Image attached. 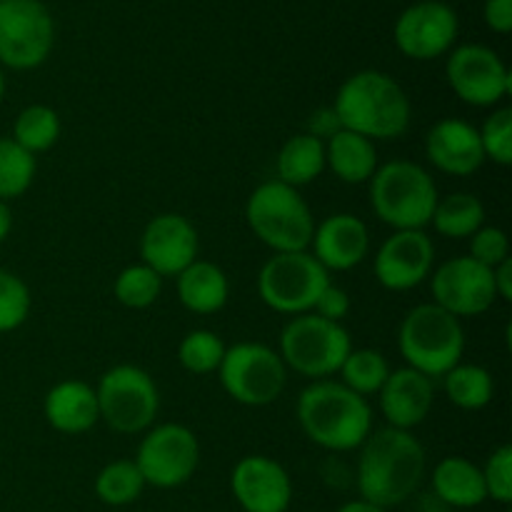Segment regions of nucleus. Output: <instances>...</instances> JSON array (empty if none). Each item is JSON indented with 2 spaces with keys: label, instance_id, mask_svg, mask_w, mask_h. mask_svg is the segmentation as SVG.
I'll use <instances>...</instances> for the list:
<instances>
[{
  "label": "nucleus",
  "instance_id": "f257e3e1",
  "mask_svg": "<svg viewBox=\"0 0 512 512\" xmlns=\"http://www.w3.org/2000/svg\"><path fill=\"white\" fill-rule=\"evenodd\" d=\"M358 460L360 498L378 508H398L415 498L425 478V448L410 430L370 433Z\"/></svg>",
  "mask_w": 512,
  "mask_h": 512
},
{
  "label": "nucleus",
  "instance_id": "f03ea898",
  "mask_svg": "<svg viewBox=\"0 0 512 512\" xmlns=\"http://www.w3.org/2000/svg\"><path fill=\"white\" fill-rule=\"evenodd\" d=\"M340 128L368 140H398L408 133L413 108L395 78L380 70H360L340 85L333 103Z\"/></svg>",
  "mask_w": 512,
  "mask_h": 512
},
{
  "label": "nucleus",
  "instance_id": "7ed1b4c3",
  "mask_svg": "<svg viewBox=\"0 0 512 512\" xmlns=\"http://www.w3.org/2000/svg\"><path fill=\"white\" fill-rule=\"evenodd\" d=\"M298 423L310 443L330 453H350L373 433V408L343 383L315 380L298 398Z\"/></svg>",
  "mask_w": 512,
  "mask_h": 512
},
{
  "label": "nucleus",
  "instance_id": "20e7f679",
  "mask_svg": "<svg viewBox=\"0 0 512 512\" xmlns=\"http://www.w3.org/2000/svg\"><path fill=\"white\" fill-rule=\"evenodd\" d=\"M438 200L435 180L413 160H390L370 178L373 213L395 230H423Z\"/></svg>",
  "mask_w": 512,
  "mask_h": 512
},
{
  "label": "nucleus",
  "instance_id": "39448f33",
  "mask_svg": "<svg viewBox=\"0 0 512 512\" xmlns=\"http://www.w3.org/2000/svg\"><path fill=\"white\" fill-rule=\"evenodd\" d=\"M398 348L408 368L425 378H443L465 353V330L460 318L435 303L415 305L398 330Z\"/></svg>",
  "mask_w": 512,
  "mask_h": 512
},
{
  "label": "nucleus",
  "instance_id": "423d86ee",
  "mask_svg": "<svg viewBox=\"0 0 512 512\" xmlns=\"http://www.w3.org/2000/svg\"><path fill=\"white\" fill-rule=\"evenodd\" d=\"M250 230L273 253H300L313 243L315 218L303 195L280 180L258 185L245 205Z\"/></svg>",
  "mask_w": 512,
  "mask_h": 512
},
{
  "label": "nucleus",
  "instance_id": "0eeeda50",
  "mask_svg": "<svg viewBox=\"0 0 512 512\" xmlns=\"http://www.w3.org/2000/svg\"><path fill=\"white\" fill-rule=\"evenodd\" d=\"M350 350L353 343L343 325L330 323L315 313H305L295 315L283 328L278 355L285 368L315 383L338 373Z\"/></svg>",
  "mask_w": 512,
  "mask_h": 512
},
{
  "label": "nucleus",
  "instance_id": "6e6552de",
  "mask_svg": "<svg viewBox=\"0 0 512 512\" xmlns=\"http://www.w3.org/2000/svg\"><path fill=\"white\" fill-rule=\"evenodd\" d=\"M100 420L120 435H138L153 428L160 393L155 380L135 365H115L95 388Z\"/></svg>",
  "mask_w": 512,
  "mask_h": 512
},
{
  "label": "nucleus",
  "instance_id": "1a4fd4ad",
  "mask_svg": "<svg viewBox=\"0 0 512 512\" xmlns=\"http://www.w3.org/2000/svg\"><path fill=\"white\" fill-rule=\"evenodd\" d=\"M330 285V273L313 253H275L258 273V295L270 310L283 315L313 313L320 293Z\"/></svg>",
  "mask_w": 512,
  "mask_h": 512
},
{
  "label": "nucleus",
  "instance_id": "9d476101",
  "mask_svg": "<svg viewBox=\"0 0 512 512\" xmlns=\"http://www.w3.org/2000/svg\"><path fill=\"white\" fill-rule=\"evenodd\" d=\"M218 373L225 393L248 408L275 403L288 383L283 358L263 343H235L225 348Z\"/></svg>",
  "mask_w": 512,
  "mask_h": 512
},
{
  "label": "nucleus",
  "instance_id": "9b49d317",
  "mask_svg": "<svg viewBox=\"0 0 512 512\" xmlns=\"http://www.w3.org/2000/svg\"><path fill=\"white\" fill-rule=\"evenodd\" d=\"M55 28L40 0H0V63L33 70L48 60Z\"/></svg>",
  "mask_w": 512,
  "mask_h": 512
},
{
  "label": "nucleus",
  "instance_id": "f8f14e48",
  "mask_svg": "<svg viewBox=\"0 0 512 512\" xmlns=\"http://www.w3.org/2000/svg\"><path fill=\"white\" fill-rule=\"evenodd\" d=\"M200 463L198 438L190 428L178 423H165L150 428L140 440L135 465L145 485L160 490H173L188 483Z\"/></svg>",
  "mask_w": 512,
  "mask_h": 512
},
{
  "label": "nucleus",
  "instance_id": "ddd939ff",
  "mask_svg": "<svg viewBox=\"0 0 512 512\" xmlns=\"http://www.w3.org/2000/svg\"><path fill=\"white\" fill-rule=\"evenodd\" d=\"M448 83L463 103L490 108L512 88V75L495 50L485 45H460L448 58Z\"/></svg>",
  "mask_w": 512,
  "mask_h": 512
},
{
  "label": "nucleus",
  "instance_id": "4468645a",
  "mask_svg": "<svg viewBox=\"0 0 512 512\" xmlns=\"http://www.w3.org/2000/svg\"><path fill=\"white\" fill-rule=\"evenodd\" d=\"M433 303L455 318H475L493 308L498 300L493 270L480 265L470 255L448 260L433 273Z\"/></svg>",
  "mask_w": 512,
  "mask_h": 512
},
{
  "label": "nucleus",
  "instance_id": "2eb2a0df",
  "mask_svg": "<svg viewBox=\"0 0 512 512\" xmlns=\"http://www.w3.org/2000/svg\"><path fill=\"white\" fill-rule=\"evenodd\" d=\"M458 38V15L448 3L423 0L410 5L395 23V45L413 60L440 58Z\"/></svg>",
  "mask_w": 512,
  "mask_h": 512
},
{
  "label": "nucleus",
  "instance_id": "dca6fc26",
  "mask_svg": "<svg viewBox=\"0 0 512 512\" xmlns=\"http://www.w3.org/2000/svg\"><path fill=\"white\" fill-rule=\"evenodd\" d=\"M435 245L425 230H395L375 255V278L385 290L403 293L430 278Z\"/></svg>",
  "mask_w": 512,
  "mask_h": 512
},
{
  "label": "nucleus",
  "instance_id": "f3484780",
  "mask_svg": "<svg viewBox=\"0 0 512 512\" xmlns=\"http://www.w3.org/2000/svg\"><path fill=\"white\" fill-rule=\"evenodd\" d=\"M233 498L245 512H285L293 500V480L278 460L245 455L230 473Z\"/></svg>",
  "mask_w": 512,
  "mask_h": 512
},
{
  "label": "nucleus",
  "instance_id": "a211bd4d",
  "mask_svg": "<svg viewBox=\"0 0 512 512\" xmlns=\"http://www.w3.org/2000/svg\"><path fill=\"white\" fill-rule=\"evenodd\" d=\"M143 265L160 278H178L198 260V230L178 213H163L150 220L140 238Z\"/></svg>",
  "mask_w": 512,
  "mask_h": 512
},
{
  "label": "nucleus",
  "instance_id": "6ab92c4d",
  "mask_svg": "<svg viewBox=\"0 0 512 512\" xmlns=\"http://www.w3.org/2000/svg\"><path fill=\"white\" fill-rule=\"evenodd\" d=\"M425 155L440 173L473 175L483 168L485 150L475 125L460 118H443L425 135Z\"/></svg>",
  "mask_w": 512,
  "mask_h": 512
},
{
  "label": "nucleus",
  "instance_id": "aec40b11",
  "mask_svg": "<svg viewBox=\"0 0 512 512\" xmlns=\"http://www.w3.org/2000/svg\"><path fill=\"white\" fill-rule=\"evenodd\" d=\"M313 258L323 265L325 270H353L355 265L368 258L370 233L368 225L350 213H338L325 218L323 223L315 225L313 233Z\"/></svg>",
  "mask_w": 512,
  "mask_h": 512
},
{
  "label": "nucleus",
  "instance_id": "412c9836",
  "mask_svg": "<svg viewBox=\"0 0 512 512\" xmlns=\"http://www.w3.org/2000/svg\"><path fill=\"white\" fill-rule=\"evenodd\" d=\"M378 395L388 428L398 430H413L423 425L435 403L433 380L413 368L390 370Z\"/></svg>",
  "mask_w": 512,
  "mask_h": 512
},
{
  "label": "nucleus",
  "instance_id": "4be33fe9",
  "mask_svg": "<svg viewBox=\"0 0 512 512\" xmlns=\"http://www.w3.org/2000/svg\"><path fill=\"white\" fill-rule=\"evenodd\" d=\"M45 420L65 435L88 433L100 420L95 390L83 380H63L45 395Z\"/></svg>",
  "mask_w": 512,
  "mask_h": 512
},
{
  "label": "nucleus",
  "instance_id": "5701e85b",
  "mask_svg": "<svg viewBox=\"0 0 512 512\" xmlns=\"http://www.w3.org/2000/svg\"><path fill=\"white\" fill-rule=\"evenodd\" d=\"M433 493L453 510L478 508L488 500L483 470L460 455H450L435 465Z\"/></svg>",
  "mask_w": 512,
  "mask_h": 512
},
{
  "label": "nucleus",
  "instance_id": "b1692460",
  "mask_svg": "<svg viewBox=\"0 0 512 512\" xmlns=\"http://www.w3.org/2000/svg\"><path fill=\"white\" fill-rule=\"evenodd\" d=\"M325 165L335 173V178L348 185L368 183L378 170V150L373 140L340 128L325 143Z\"/></svg>",
  "mask_w": 512,
  "mask_h": 512
},
{
  "label": "nucleus",
  "instance_id": "393cba45",
  "mask_svg": "<svg viewBox=\"0 0 512 512\" xmlns=\"http://www.w3.org/2000/svg\"><path fill=\"white\" fill-rule=\"evenodd\" d=\"M230 295L228 275L208 260H195L178 275V298L190 313L213 315L225 308Z\"/></svg>",
  "mask_w": 512,
  "mask_h": 512
},
{
  "label": "nucleus",
  "instance_id": "a878e982",
  "mask_svg": "<svg viewBox=\"0 0 512 512\" xmlns=\"http://www.w3.org/2000/svg\"><path fill=\"white\" fill-rule=\"evenodd\" d=\"M278 180L290 188H303V185L318 180L325 170V143L313 138L310 133H298L280 148L278 153Z\"/></svg>",
  "mask_w": 512,
  "mask_h": 512
},
{
  "label": "nucleus",
  "instance_id": "bb28decb",
  "mask_svg": "<svg viewBox=\"0 0 512 512\" xmlns=\"http://www.w3.org/2000/svg\"><path fill=\"white\" fill-rule=\"evenodd\" d=\"M485 208L478 195L473 193H450L443 200H438L433 210L430 223L435 225L440 235L453 240L470 238L483 228Z\"/></svg>",
  "mask_w": 512,
  "mask_h": 512
},
{
  "label": "nucleus",
  "instance_id": "cd10ccee",
  "mask_svg": "<svg viewBox=\"0 0 512 512\" xmlns=\"http://www.w3.org/2000/svg\"><path fill=\"white\" fill-rule=\"evenodd\" d=\"M443 383L450 403L463 410H483L495 393L493 375L483 365L458 363L443 375Z\"/></svg>",
  "mask_w": 512,
  "mask_h": 512
},
{
  "label": "nucleus",
  "instance_id": "c85d7f7f",
  "mask_svg": "<svg viewBox=\"0 0 512 512\" xmlns=\"http://www.w3.org/2000/svg\"><path fill=\"white\" fill-rule=\"evenodd\" d=\"M145 480L135 460H113L95 478V495L110 508H123L143 495Z\"/></svg>",
  "mask_w": 512,
  "mask_h": 512
},
{
  "label": "nucleus",
  "instance_id": "c756f323",
  "mask_svg": "<svg viewBox=\"0 0 512 512\" xmlns=\"http://www.w3.org/2000/svg\"><path fill=\"white\" fill-rule=\"evenodd\" d=\"M60 138V118L48 105H28L13 125V140L30 155L45 153Z\"/></svg>",
  "mask_w": 512,
  "mask_h": 512
},
{
  "label": "nucleus",
  "instance_id": "7c9ffc66",
  "mask_svg": "<svg viewBox=\"0 0 512 512\" xmlns=\"http://www.w3.org/2000/svg\"><path fill=\"white\" fill-rule=\"evenodd\" d=\"M338 373L343 375L340 383H343L345 388L368 398V395L380 393V388H383L385 380H388L390 375V365L380 350L360 348L350 350V355L345 358V363L340 365Z\"/></svg>",
  "mask_w": 512,
  "mask_h": 512
},
{
  "label": "nucleus",
  "instance_id": "2f4dec72",
  "mask_svg": "<svg viewBox=\"0 0 512 512\" xmlns=\"http://www.w3.org/2000/svg\"><path fill=\"white\" fill-rule=\"evenodd\" d=\"M35 155L20 148L13 138H0V200L20 198L33 185Z\"/></svg>",
  "mask_w": 512,
  "mask_h": 512
},
{
  "label": "nucleus",
  "instance_id": "473e14b6",
  "mask_svg": "<svg viewBox=\"0 0 512 512\" xmlns=\"http://www.w3.org/2000/svg\"><path fill=\"white\" fill-rule=\"evenodd\" d=\"M160 290H163V278L143 263L125 268L113 285L115 300L130 310L150 308L160 298Z\"/></svg>",
  "mask_w": 512,
  "mask_h": 512
},
{
  "label": "nucleus",
  "instance_id": "72a5a7b5",
  "mask_svg": "<svg viewBox=\"0 0 512 512\" xmlns=\"http://www.w3.org/2000/svg\"><path fill=\"white\" fill-rule=\"evenodd\" d=\"M225 343L220 335L210 333V330H193L183 338L178 348V360L188 373L193 375H208L215 373L223 363Z\"/></svg>",
  "mask_w": 512,
  "mask_h": 512
},
{
  "label": "nucleus",
  "instance_id": "f704fd0d",
  "mask_svg": "<svg viewBox=\"0 0 512 512\" xmlns=\"http://www.w3.org/2000/svg\"><path fill=\"white\" fill-rule=\"evenodd\" d=\"M30 305L33 298L25 280L0 268V333L18 330L28 320Z\"/></svg>",
  "mask_w": 512,
  "mask_h": 512
},
{
  "label": "nucleus",
  "instance_id": "c9c22d12",
  "mask_svg": "<svg viewBox=\"0 0 512 512\" xmlns=\"http://www.w3.org/2000/svg\"><path fill=\"white\" fill-rule=\"evenodd\" d=\"M480 143H483L485 158L498 165H512V110L500 108L483 123Z\"/></svg>",
  "mask_w": 512,
  "mask_h": 512
},
{
  "label": "nucleus",
  "instance_id": "e433bc0d",
  "mask_svg": "<svg viewBox=\"0 0 512 512\" xmlns=\"http://www.w3.org/2000/svg\"><path fill=\"white\" fill-rule=\"evenodd\" d=\"M483 480L485 490H488V498H493L495 503L510 505L512 503V448L510 445H500L498 450H493L485 463Z\"/></svg>",
  "mask_w": 512,
  "mask_h": 512
},
{
  "label": "nucleus",
  "instance_id": "4c0bfd02",
  "mask_svg": "<svg viewBox=\"0 0 512 512\" xmlns=\"http://www.w3.org/2000/svg\"><path fill=\"white\" fill-rule=\"evenodd\" d=\"M470 258L478 260L485 268H498L503 260L510 258L508 233L500 228H480L470 235Z\"/></svg>",
  "mask_w": 512,
  "mask_h": 512
},
{
  "label": "nucleus",
  "instance_id": "58836bf2",
  "mask_svg": "<svg viewBox=\"0 0 512 512\" xmlns=\"http://www.w3.org/2000/svg\"><path fill=\"white\" fill-rule=\"evenodd\" d=\"M313 313L320 315V318L330 320V323H340V320L350 313V295L345 293L343 288H338V285L330 283L328 288L320 293Z\"/></svg>",
  "mask_w": 512,
  "mask_h": 512
},
{
  "label": "nucleus",
  "instance_id": "ea45409f",
  "mask_svg": "<svg viewBox=\"0 0 512 512\" xmlns=\"http://www.w3.org/2000/svg\"><path fill=\"white\" fill-rule=\"evenodd\" d=\"M485 23L495 33L505 35L512 30V0H488L485 3Z\"/></svg>",
  "mask_w": 512,
  "mask_h": 512
},
{
  "label": "nucleus",
  "instance_id": "a19ab883",
  "mask_svg": "<svg viewBox=\"0 0 512 512\" xmlns=\"http://www.w3.org/2000/svg\"><path fill=\"white\" fill-rule=\"evenodd\" d=\"M308 128H310L308 133L313 135V138H318V140L333 138V135L340 130V120H338V115H335L333 108H320L310 115Z\"/></svg>",
  "mask_w": 512,
  "mask_h": 512
},
{
  "label": "nucleus",
  "instance_id": "79ce46f5",
  "mask_svg": "<svg viewBox=\"0 0 512 512\" xmlns=\"http://www.w3.org/2000/svg\"><path fill=\"white\" fill-rule=\"evenodd\" d=\"M493 283H495V293L498 298L503 300H512V260H503L498 268H493Z\"/></svg>",
  "mask_w": 512,
  "mask_h": 512
},
{
  "label": "nucleus",
  "instance_id": "37998d69",
  "mask_svg": "<svg viewBox=\"0 0 512 512\" xmlns=\"http://www.w3.org/2000/svg\"><path fill=\"white\" fill-rule=\"evenodd\" d=\"M413 512H453V508H450V505H445L443 500H440L438 495L430 490V493H423L415 498Z\"/></svg>",
  "mask_w": 512,
  "mask_h": 512
},
{
  "label": "nucleus",
  "instance_id": "c03bdc74",
  "mask_svg": "<svg viewBox=\"0 0 512 512\" xmlns=\"http://www.w3.org/2000/svg\"><path fill=\"white\" fill-rule=\"evenodd\" d=\"M338 512H388L385 508H378V505L368 503V500H350V503L340 505Z\"/></svg>",
  "mask_w": 512,
  "mask_h": 512
},
{
  "label": "nucleus",
  "instance_id": "a18cd8bd",
  "mask_svg": "<svg viewBox=\"0 0 512 512\" xmlns=\"http://www.w3.org/2000/svg\"><path fill=\"white\" fill-rule=\"evenodd\" d=\"M10 228H13V215H10L8 203L0 200V245H3L5 238L10 235Z\"/></svg>",
  "mask_w": 512,
  "mask_h": 512
},
{
  "label": "nucleus",
  "instance_id": "49530a36",
  "mask_svg": "<svg viewBox=\"0 0 512 512\" xmlns=\"http://www.w3.org/2000/svg\"><path fill=\"white\" fill-rule=\"evenodd\" d=\"M3 93H5V80H3V73H0V100H3Z\"/></svg>",
  "mask_w": 512,
  "mask_h": 512
}]
</instances>
